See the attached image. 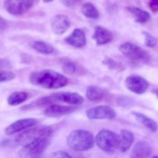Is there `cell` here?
Instances as JSON below:
<instances>
[{"instance_id": "obj_16", "label": "cell", "mask_w": 158, "mask_h": 158, "mask_svg": "<svg viewBox=\"0 0 158 158\" xmlns=\"http://www.w3.org/2000/svg\"><path fill=\"white\" fill-rule=\"evenodd\" d=\"M151 148L147 142L138 141L136 143L131 151V158H149L151 156Z\"/></svg>"}, {"instance_id": "obj_23", "label": "cell", "mask_w": 158, "mask_h": 158, "mask_svg": "<svg viewBox=\"0 0 158 158\" xmlns=\"http://www.w3.org/2000/svg\"><path fill=\"white\" fill-rule=\"evenodd\" d=\"M82 13L84 16L92 19H97L99 18V12L97 8L91 3H86L82 6Z\"/></svg>"}, {"instance_id": "obj_27", "label": "cell", "mask_w": 158, "mask_h": 158, "mask_svg": "<svg viewBox=\"0 0 158 158\" xmlns=\"http://www.w3.org/2000/svg\"><path fill=\"white\" fill-rule=\"evenodd\" d=\"M52 158H73L66 151H56V152L52 153Z\"/></svg>"}, {"instance_id": "obj_8", "label": "cell", "mask_w": 158, "mask_h": 158, "mask_svg": "<svg viewBox=\"0 0 158 158\" xmlns=\"http://www.w3.org/2000/svg\"><path fill=\"white\" fill-rule=\"evenodd\" d=\"M90 120H113L116 117V112L109 106H97L90 108L86 113Z\"/></svg>"}, {"instance_id": "obj_18", "label": "cell", "mask_w": 158, "mask_h": 158, "mask_svg": "<svg viewBox=\"0 0 158 158\" xmlns=\"http://www.w3.org/2000/svg\"><path fill=\"white\" fill-rule=\"evenodd\" d=\"M134 134L129 131L123 130L121 131L120 134V145L119 149L121 152H126L132 146L134 143Z\"/></svg>"}, {"instance_id": "obj_6", "label": "cell", "mask_w": 158, "mask_h": 158, "mask_svg": "<svg viewBox=\"0 0 158 158\" xmlns=\"http://www.w3.org/2000/svg\"><path fill=\"white\" fill-rule=\"evenodd\" d=\"M119 49L125 57L133 61L147 63L151 60V56L148 51L132 43L127 42L123 43L120 45Z\"/></svg>"}, {"instance_id": "obj_22", "label": "cell", "mask_w": 158, "mask_h": 158, "mask_svg": "<svg viewBox=\"0 0 158 158\" xmlns=\"http://www.w3.org/2000/svg\"><path fill=\"white\" fill-rule=\"evenodd\" d=\"M31 46H32V48L34 50L42 54L49 55V54L52 53L54 52L53 46H51L49 43H46L43 41L32 42L31 43Z\"/></svg>"}, {"instance_id": "obj_2", "label": "cell", "mask_w": 158, "mask_h": 158, "mask_svg": "<svg viewBox=\"0 0 158 158\" xmlns=\"http://www.w3.org/2000/svg\"><path fill=\"white\" fill-rule=\"evenodd\" d=\"M66 141L70 149L78 152L89 151L94 145V136L85 130L72 131L67 137Z\"/></svg>"}, {"instance_id": "obj_20", "label": "cell", "mask_w": 158, "mask_h": 158, "mask_svg": "<svg viewBox=\"0 0 158 158\" xmlns=\"http://www.w3.org/2000/svg\"><path fill=\"white\" fill-rule=\"evenodd\" d=\"M127 9L128 12L134 17L135 21L139 23H145L151 19V15L149 12L143 10L137 7H127Z\"/></svg>"}, {"instance_id": "obj_3", "label": "cell", "mask_w": 158, "mask_h": 158, "mask_svg": "<svg viewBox=\"0 0 158 158\" xmlns=\"http://www.w3.org/2000/svg\"><path fill=\"white\" fill-rule=\"evenodd\" d=\"M51 137L52 134L43 136L32 143L23 147L20 150L19 156L21 158H42L43 153L49 144Z\"/></svg>"}, {"instance_id": "obj_34", "label": "cell", "mask_w": 158, "mask_h": 158, "mask_svg": "<svg viewBox=\"0 0 158 158\" xmlns=\"http://www.w3.org/2000/svg\"><path fill=\"white\" fill-rule=\"evenodd\" d=\"M53 1V0H43V2H44L45 3H47V2H50Z\"/></svg>"}, {"instance_id": "obj_21", "label": "cell", "mask_w": 158, "mask_h": 158, "mask_svg": "<svg viewBox=\"0 0 158 158\" xmlns=\"http://www.w3.org/2000/svg\"><path fill=\"white\" fill-rule=\"evenodd\" d=\"M29 97V94L24 91L14 92L8 97L7 103L9 106H18L24 103Z\"/></svg>"}, {"instance_id": "obj_36", "label": "cell", "mask_w": 158, "mask_h": 158, "mask_svg": "<svg viewBox=\"0 0 158 158\" xmlns=\"http://www.w3.org/2000/svg\"><path fill=\"white\" fill-rule=\"evenodd\" d=\"M76 158H83V157H80H80H76Z\"/></svg>"}, {"instance_id": "obj_17", "label": "cell", "mask_w": 158, "mask_h": 158, "mask_svg": "<svg viewBox=\"0 0 158 158\" xmlns=\"http://www.w3.org/2000/svg\"><path fill=\"white\" fill-rule=\"evenodd\" d=\"M107 95L105 89L96 86H89L86 89V98L93 102H100L104 100Z\"/></svg>"}, {"instance_id": "obj_10", "label": "cell", "mask_w": 158, "mask_h": 158, "mask_svg": "<svg viewBox=\"0 0 158 158\" xmlns=\"http://www.w3.org/2000/svg\"><path fill=\"white\" fill-rule=\"evenodd\" d=\"M39 123V120L34 118L21 119L11 123L5 130V133L7 135H13L21 131H26L31 127H33Z\"/></svg>"}, {"instance_id": "obj_35", "label": "cell", "mask_w": 158, "mask_h": 158, "mask_svg": "<svg viewBox=\"0 0 158 158\" xmlns=\"http://www.w3.org/2000/svg\"><path fill=\"white\" fill-rule=\"evenodd\" d=\"M151 158H158V156H154V157H152Z\"/></svg>"}, {"instance_id": "obj_28", "label": "cell", "mask_w": 158, "mask_h": 158, "mask_svg": "<svg viewBox=\"0 0 158 158\" xmlns=\"http://www.w3.org/2000/svg\"><path fill=\"white\" fill-rule=\"evenodd\" d=\"M82 0H61V2L66 7H73L80 4Z\"/></svg>"}, {"instance_id": "obj_25", "label": "cell", "mask_w": 158, "mask_h": 158, "mask_svg": "<svg viewBox=\"0 0 158 158\" xmlns=\"http://www.w3.org/2000/svg\"><path fill=\"white\" fill-rule=\"evenodd\" d=\"M143 35L145 39V45L148 47L153 48L157 45V40L153 35H151L149 32H143Z\"/></svg>"}, {"instance_id": "obj_33", "label": "cell", "mask_w": 158, "mask_h": 158, "mask_svg": "<svg viewBox=\"0 0 158 158\" xmlns=\"http://www.w3.org/2000/svg\"><path fill=\"white\" fill-rule=\"evenodd\" d=\"M153 93H154V94L157 96V97L158 98V89H154V90H153Z\"/></svg>"}, {"instance_id": "obj_30", "label": "cell", "mask_w": 158, "mask_h": 158, "mask_svg": "<svg viewBox=\"0 0 158 158\" xmlns=\"http://www.w3.org/2000/svg\"><path fill=\"white\" fill-rule=\"evenodd\" d=\"M11 68V64L8 60L4 59H0V70H4L5 69Z\"/></svg>"}, {"instance_id": "obj_26", "label": "cell", "mask_w": 158, "mask_h": 158, "mask_svg": "<svg viewBox=\"0 0 158 158\" xmlns=\"http://www.w3.org/2000/svg\"><path fill=\"white\" fill-rule=\"evenodd\" d=\"M63 70L67 74H73L77 70V67L72 62H66L63 66Z\"/></svg>"}, {"instance_id": "obj_4", "label": "cell", "mask_w": 158, "mask_h": 158, "mask_svg": "<svg viewBox=\"0 0 158 158\" xmlns=\"http://www.w3.org/2000/svg\"><path fill=\"white\" fill-rule=\"evenodd\" d=\"M95 141L100 150L105 152H114L119 149L120 135L109 130H102L97 134Z\"/></svg>"}, {"instance_id": "obj_9", "label": "cell", "mask_w": 158, "mask_h": 158, "mask_svg": "<svg viewBox=\"0 0 158 158\" xmlns=\"http://www.w3.org/2000/svg\"><path fill=\"white\" fill-rule=\"evenodd\" d=\"M127 89L136 94H142L147 91L149 83L143 77L137 75H131L125 80Z\"/></svg>"}, {"instance_id": "obj_15", "label": "cell", "mask_w": 158, "mask_h": 158, "mask_svg": "<svg viewBox=\"0 0 158 158\" xmlns=\"http://www.w3.org/2000/svg\"><path fill=\"white\" fill-rule=\"evenodd\" d=\"M93 39L95 40L98 46H102L110 43L113 39V35L110 31L100 26H97L94 29Z\"/></svg>"}, {"instance_id": "obj_5", "label": "cell", "mask_w": 158, "mask_h": 158, "mask_svg": "<svg viewBox=\"0 0 158 158\" xmlns=\"http://www.w3.org/2000/svg\"><path fill=\"white\" fill-rule=\"evenodd\" d=\"M50 134H52V129L50 127H31L19 134L15 137V142L16 144L23 148L43 136L50 135Z\"/></svg>"}, {"instance_id": "obj_7", "label": "cell", "mask_w": 158, "mask_h": 158, "mask_svg": "<svg viewBox=\"0 0 158 158\" xmlns=\"http://www.w3.org/2000/svg\"><path fill=\"white\" fill-rule=\"evenodd\" d=\"M33 0H4V6L9 13L19 15L33 6Z\"/></svg>"}, {"instance_id": "obj_11", "label": "cell", "mask_w": 158, "mask_h": 158, "mask_svg": "<svg viewBox=\"0 0 158 158\" xmlns=\"http://www.w3.org/2000/svg\"><path fill=\"white\" fill-rule=\"evenodd\" d=\"M53 103L62 102L70 105H80L83 103V98L82 96L77 93L61 92L56 93L50 95Z\"/></svg>"}, {"instance_id": "obj_1", "label": "cell", "mask_w": 158, "mask_h": 158, "mask_svg": "<svg viewBox=\"0 0 158 158\" xmlns=\"http://www.w3.org/2000/svg\"><path fill=\"white\" fill-rule=\"evenodd\" d=\"M29 82L39 87L49 89H56L64 87L68 83L65 76L51 69H43L32 73L29 77Z\"/></svg>"}, {"instance_id": "obj_19", "label": "cell", "mask_w": 158, "mask_h": 158, "mask_svg": "<svg viewBox=\"0 0 158 158\" xmlns=\"http://www.w3.org/2000/svg\"><path fill=\"white\" fill-rule=\"evenodd\" d=\"M133 115L135 117L136 120L140 123L143 124V126L146 127L151 132H156L157 131V124L153 119L147 117L146 115L140 113L132 112Z\"/></svg>"}, {"instance_id": "obj_32", "label": "cell", "mask_w": 158, "mask_h": 158, "mask_svg": "<svg viewBox=\"0 0 158 158\" xmlns=\"http://www.w3.org/2000/svg\"><path fill=\"white\" fill-rule=\"evenodd\" d=\"M6 28V22L2 17L0 16V31L4 30Z\"/></svg>"}, {"instance_id": "obj_14", "label": "cell", "mask_w": 158, "mask_h": 158, "mask_svg": "<svg viewBox=\"0 0 158 158\" xmlns=\"http://www.w3.org/2000/svg\"><path fill=\"white\" fill-rule=\"evenodd\" d=\"M66 43L76 48H82L86 43L84 32L80 29H75L72 33L65 39Z\"/></svg>"}, {"instance_id": "obj_31", "label": "cell", "mask_w": 158, "mask_h": 158, "mask_svg": "<svg viewBox=\"0 0 158 158\" xmlns=\"http://www.w3.org/2000/svg\"><path fill=\"white\" fill-rule=\"evenodd\" d=\"M149 7L153 12L158 11V0H148Z\"/></svg>"}, {"instance_id": "obj_12", "label": "cell", "mask_w": 158, "mask_h": 158, "mask_svg": "<svg viewBox=\"0 0 158 158\" xmlns=\"http://www.w3.org/2000/svg\"><path fill=\"white\" fill-rule=\"evenodd\" d=\"M75 110V108L71 106H63L59 104L49 105L44 110L43 114L48 117L56 118L71 114Z\"/></svg>"}, {"instance_id": "obj_29", "label": "cell", "mask_w": 158, "mask_h": 158, "mask_svg": "<svg viewBox=\"0 0 158 158\" xmlns=\"http://www.w3.org/2000/svg\"><path fill=\"white\" fill-rule=\"evenodd\" d=\"M103 63L107 65L110 68H112V69H117V67H118L117 66H118L119 64L118 63H117V62L114 61V60H111V59H106V60H104Z\"/></svg>"}, {"instance_id": "obj_13", "label": "cell", "mask_w": 158, "mask_h": 158, "mask_svg": "<svg viewBox=\"0 0 158 158\" xmlns=\"http://www.w3.org/2000/svg\"><path fill=\"white\" fill-rule=\"evenodd\" d=\"M70 22L67 16L64 15H57L52 17L51 20V28L52 32L57 35H62L69 29Z\"/></svg>"}, {"instance_id": "obj_24", "label": "cell", "mask_w": 158, "mask_h": 158, "mask_svg": "<svg viewBox=\"0 0 158 158\" xmlns=\"http://www.w3.org/2000/svg\"><path fill=\"white\" fill-rule=\"evenodd\" d=\"M15 75L14 73L8 70H0V83L11 81L14 80Z\"/></svg>"}]
</instances>
